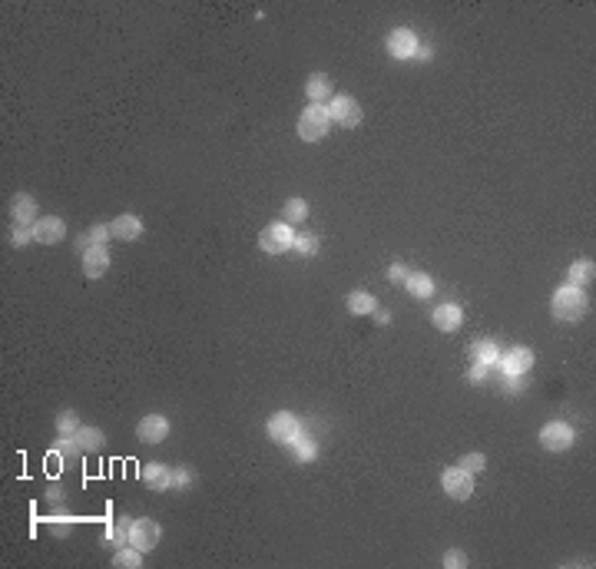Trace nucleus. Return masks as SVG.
<instances>
[{"mask_svg":"<svg viewBox=\"0 0 596 569\" xmlns=\"http://www.w3.org/2000/svg\"><path fill=\"white\" fill-rule=\"evenodd\" d=\"M550 311L557 321H580L586 311V291L573 288V285H560L553 291V302H550Z\"/></svg>","mask_w":596,"mask_h":569,"instance_id":"nucleus-1","label":"nucleus"},{"mask_svg":"<svg viewBox=\"0 0 596 569\" xmlns=\"http://www.w3.org/2000/svg\"><path fill=\"white\" fill-rule=\"evenodd\" d=\"M129 526H133V519L110 523V526H106V543H113V549H119V546H129Z\"/></svg>","mask_w":596,"mask_h":569,"instance_id":"nucleus-24","label":"nucleus"},{"mask_svg":"<svg viewBox=\"0 0 596 569\" xmlns=\"http://www.w3.org/2000/svg\"><path fill=\"white\" fill-rule=\"evenodd\" d=\"M76 443L83 447V454H96L103 443H106V437H103L100 427H80L76 430Z\"/></svg>","mask_w":596,"mask_h":569,"instance_id":"nucleus-21","label":"nucleus"},{"mask_svg":"<svg viewBox=\"0 0 596 569\" xmlns=\"http://www.w3.org/2000/svg\"><path fill=\"white\" fill-rule=\"evenodd\" d=\"M292 249L298 255H315L318 252V239H315V235H308V232H298V235H295V242H292Z\"/></svg>","mask_w":596,"mask_h":569,"instance_id":"nucleus-29","label":"nucleus"},{"mask_svg":"<svg viewBox=\"0 0 596 569\" xmlns=\"http://www.w3.org/2000/svg\"><path fill=\"white\" fill-rule=\"evenodd\" d=\"M53 450H57L60 457H80V454H83V447L76 443V437H57Z\"/></svg>","mask_w":596,"mask_h":569,"instance_id":"nucleus-30","label":"nucleus"},{"mask_svg":"<svg viewBox=\"0 0 596 569\" xmlns=\"http://www.w3.org/2000/svg\"><path fill=\"white\" fill-rule=\"evenodd\" d=\"M87 235H89V245H106V239H113V226L110 222H96Z\"/></svg>","mask_w":596,"mask_h":569,"instance_id":"nucleus-31","label":"nucleus"},{"mask_svg":"<svg viewBox=\"0 0 596 569\" xmlns=\"http://www.w3.org/2000/svg\"><path fill=\"white\" fill-rule=\"evenodd\" d=\"M431 321H434V328L437 331H447V334H451V331H457L460 325H464V311H460L457 304L447 302V304H441V308H434Z\"/></svg>","mask_w":596,"mask_h":569,"instance_id":"nucleus-15","label":"nucleus"},{"mask_svg":"<svg viewBox=\"0 0 596 569\" xmlns=\"http://www.w3.org/2000/svg\"><path fill=\"white\" fill-rule=\"evenodd\" d=\"M348 311L351 315H371V311H378V302L371 298L368 291H351L348 295Z\"/></svg>","mask_w":596,"mask_h":569,"instance_id":"nucleus-23","label":"nucleus"},{"mask_svg":"<svg viewBox=\"0 0 596 569\" xmlns=\"http://www.w3.org/2000/svg\"><path fill=\"white\" fill-rule=\"evenodd\" d=\"M500 371L507 374V378H517V374H527L533 367V351L530 348H510L507 355H500Z\"/></svg>","mask_w":596,"mask_h":569,"instance_id":"nucleus-11","label":"nucleus"},{"mask_svg":"<svg viewBox=\"0 0 596 569\" xmlns=\"http://www.w3.org/2000/svg\"><path fill=\"white\" fill-rule=\"evenodd\" d=\"M83 427V424H80V417H76L73 411H60V414H57V434H60V437H76V430Z\"/></svg>","mask_w":596,"mask_h":569,"instance_id":"nucleus-27","label":"nucleus"},{"mask_svg":"<svg viewBox=\"0 0 596 569\" xmlns=\"http://www.w3.org/2000/svg\"><path fill=\"white\" fill-rule=\"evenodd\" d=\"M285 219H282V222H289V226H298V222H305V219H308V202H305V199H289V202H285Z\"/></svg>","mask_w":596,"mask_h":569,"instance_id":"nucleus-26","label":"nucleus"},{"mask_svg":"<svg viewBox=\"0 0 596 569\" xmlns=\"http://www.w3.org/2000/svg\"><path fill=\"white\" fill-rule=\"evenodd\" d=\"M596 279V265L590 262V258H580V262H573L570 272H567V285H573V288H586L590 281Z\"/></svg>","mask_w":596,"mask_h":569,"instance_id":"nucleus-18","label":"nucleus"},{"mask_svg":"<svg viewBox=\"0 0 596 569\" xmlns=\"http://www.w3.org/2000/svg\"><path fill=\"white\" fill-rule=\"evenodd\" d=\"M331 129V116H328V103H308L298 116V136L305 142H318L325 140V133Z\"/></svg>","mask_w":596,"mask_h":569,"instance_id":"nucleus-2","label":"nucleus"},{"mask_svg":"<svg viewBox=\"0 0 596 569\" xmlns=\"http://www.w3.org/2000/svg\"><path fill=\"white\" fill-rule=\"evenodd\" d=\"M159 543V523L156 519H133L129 526V546H136L140 553H150Z\"/></svg>","mask_w":596,"mask_h":569,"instance_id":"nucleus-8","label":"nucleus"},{"mask_svg":"<svg viewBox=\"0 0 596 569\" xmlns=\"http://www.w3.org/2000/svg\"><path fill=\"white\" fill-rule=\"evenodd\" d=\"M405 288L411 291L414 298H431L437 285H434L431 275H424V272H411V275H407V281H405Z\"/></svg>","mask_w":596,"mask_h":569,"instance_id":"nucleus-20","label":"nucleus"},{"mask_svg":"<svg viewBox=\"0 0 596 569\" xmlns=\"http://www.w3.org/2000/svg\"><path fill=\"white\" fill-rule=\"evenodd\" d=\"M305 96H308L312 103L331 100V80L325 73H312L308 76V83H305Z\"/></svg>","mask_w":596,"mask_h":569,"instance_id":"nucleus-19","label":"nucleus"},{"mask_svg":"<svg viewBox=\"0 0 596 569\" xmlns=\"http://www.w3.org/2000/svg\"><path fill=\"white\" fill-rule=\"evenodd\" d=\"M143 556H146V553H140L136 546H119V549L113 553V566L116 569H140Z\"/></svg>","mask_w":596,"mask_h":569,"instance_id":"nucleus-22","label":"nucleus"},{"mask_svg":"<svg viewBox=\"0 0 596 569\" xmlns=\"http://www.w3.org/2000/svg\"><path fill=\"white\" fill-rule=\"evenodd\" d=\"M47 500H50V503L57 506V503H64V500H66V494H64V490H57V487H50V494H47Z\"/></svg>","mask_w":596,"mask_h":569,"instance_id":"nucleus-41","label":"nucleus"},{"mask_svg":"<svg viewBox=\"0 0 596 569\" xmlns=\"http://www.w3.org/2000/svg\"><path fill=\"white\" fill-rule=\"evenodd\" d=\"M64 235H66V222L60 219V215H43V219L34 222V239H37L40 245H57Z\"/></svg>","mask_w":596,"mask_h":569,"instance_id":"nucleus-10","label":"nucleus"},{"mask_svg":"<svg viewBox=\"0 0 596 569\" xmlns=\"http://www.w3.org/2000/svg\"><path fill=\"white\" fill-rule=\"evenodd\" d=\"M136 434H140L143 443H163L166 437H169V420H166L163 414H146V417L140 420Z\"/></svg>","mask_w":596,"mask_h":569,"instance_id":"nucleus-12","label":"nucleus"},{"mask_svg":"<svg viewBox=\"0 0 596 569\" xmlns=\"http://www.w3.org/2000/svg\"><path fill=\"white\" fill-rule=\"evenodd\" d=\"M295 242V232L289 222H268L262 232H259V249L266 255H282L289 252Z\"/></svg>","mask_w":596,"mask_h":569,"instance_id":"nucleus-3","label":"nucleus"},{"mask_svg":"<svg viewBox=\"0 0 596 569\" xmlns=\"http://www.w3.org/2000/svg\"><path fill=\"white\" fill-rule=\"evenodd\" d=\"M64 460H66V457H60L57 450H53V454L47 457V473H50V477H57V473L64 470Z\"/></svg>","mask_w":596,"mask_h":569,"instance_id":"nucleus-38","label":"nucleus"},{"mask_svg":"<svg viewBox=\"0 0 596 569\" xmlns=\"http://www.w3.org/2000/svg\"><path fill=\"white\" fill-rule=\"evenodd\" d=\"M10 242L20 249V245H27V242H37L34 239V226H13L10 228Z\"/></svg>","mask_w":596,"mask_h":569,"instance_id":"nucleus-32","label":"nucleus"},{"mask_svg":"<svg viewBox=\"0 0 596 569\" xmlns=\"http://www.w3.org/2000/svg\"><path fill=\"white\" fill-rule=\"evenodd\" d=\"M10 215H13V226H34V219H37V199L30 192H17L10 199Z\"/></svg>","mask_w":596,"mask_h":569,"instance_id":"nucleus-14","label":"nucleus"},{"mask_svg":"<svg viewBox=\"0 0 596 569\" xmlns=\"http://www.w3.org/2000/svg\"><path fill=\"white\" fill-rule=\"evenodd\" d=\"M444 566L447 569H464V566H467V553H464V549H447V553H444Z\"/></svg>","mask_w":596,"mask_h":569,"instance_id":"nucleus-34","label":"nucleus"},{"mask_svg":"<svg viewBox=\"0 0 596 569\" xmlns=\"http://www.w3.org/2000/svg\"><path fill=\"white\" fill-rule=\"evenodd\" d=\"M189 483H192V467H173V490L189 487Z\"/></svg>","mask_w":596,"mask_h":569,"instance_id":"nucleus-35","label":"nucleus"},{"mask_svg":"<svg viewBox=\"0 0 596 569\" xmlns=\"http://www.w3.org/2000/svg\"><path fill=\"white\" fill-rule=\"evenodd\" d=\"M328 116L331 123H338L344 129H355L361 123V106L351 96H331L328 100Z\"/></svg>","mask_w":596,"mask_h":569,"instance_id":"nucleus-6","label":"nucleus"},{"mask_svg":"<svg viewBox=\"0 0 596 569\" xmlns=\"http://www.w3.org/2000/svg\"><path fill=\"white\" fill-rule=\"evenodd\" d=\"M375 318H378V325H388V321H391V315H388V311H381V308L375 311Z\"/></svg>","mask_w":596,"mask_h":569,"instance_id":"nucleus-43","label":"nucleus"},{"mask_svg":"<svg viewBox=\"0 0 596 569\" xmlns=\"http://www.w3.org/2000/svg\"><path fill=\"white\" fill-rule=\"evenodd\" d=\"M266 430H268V437H272V441H279V443L289 447V443L302 434V420L295 417L292 411H279V414H272V417H268Z\"/></svg>","mask_w":596,"mask_h":569,"instance_id":"nucleus-4","label":"nucleus"},{"mask_svg":"<svg viewBox=\"0 0 596 569\" xmlns=\"http://www.w3.org/2000/svg\"><path fill=\"white\" fill-rule=\"evenodd\" d=\"M407 275H411V272H407V268L401 265V262H398V265H391V268H388V279H391L394 285H405V281H407Z\"/></svg>","mask_w":596,"mask_h":569,"instance_id":"nucleus-37","label":"nucleus"},{"mask_svg":"<svg viewBox=\"0 0 596 569\" xmlns=\"http://www.w3.org/2000/svg\"><path fill=\"white\" fill-rule=\"evenodd\" d=\"M507 391L510 394H521L523 391V374H517V378H507Z\"/></svg>","mask_w":596,"mask_h":569,"instance_id":"nucleus-40","label":"nucleus"},{"mask_svg":"<svg viewBox=\"0 0 596 569\" xmlns=\"http://www.w3.org/2000/svg\"><path fill=\"white\" fill-rule=\"evenodd\" d=\"M70 530H73V519H70V517H64V519L53 517L50 519V533H53V536H66Z\"/></svg>","mask_w":596,"mask_h":569,"instance_id":"nucleus-36","label":"nucleus"},{"mask_svg":"<svg viewBox=\"0 0 596 569\" xmlns=\"http://www.w3.org/2000/svg\"><path fill=\"white\" fill-rule=\"evenodd\" d=\"M414 57H418V60H431L434 50H428V47H418V53H414Z\"/></svg>","mask_w":596,"mask_h":569,"instance_id":"nucleus-42","label":"nucleus"},{"mask_svg":"<svg viewBox=\"0 0 596 569\" xmlns=\"http://www.w3.org/2000/svg\"><path fill=\"white\" fill-rule=\"evenodd\" d=\"M113 239H119V242H136L143 235V219L140 215H116L113 222Z\"/></svg>","mask_w":596,"mask_h":569,"instance_id":"nucleus-16","label":"nucleus"},{"mask_svg":"<svg viewBox=\"0 0 596 569\" xmlns=\"http://www.w3.org/2000/svg\"><path fill=\"white\" fill-rule=\"evenodd\" d=\"M487 371H490V367H487V364H477V361H474V367H470V371H467V378L474 380V384H477V380H484V378H487Z\"/></svg>","mask_w":596,"mask_h":569,"instance_id":"nucleus-39","label":"nucleus"},{"mask_svg":"<svg viewBox=\"0 0 596 569\" xmlns=\"http://www.w3.org/2000/svg\"><path fill=\"white\" fill-rule=\"evenodd\" d=\"M457 467L467 470V473H477V470L487 467V457H484V454H467L464 460H460V464H457Z\"/></svg>","mask_w":596,"mask_h":569,"instance_id":"nucleus-33","label":"nucleus"},{"mask_svg":"<svg viewBox=\"0 0 596 569\" xmlns=\"http://www.w3.org/2000/svg\"><path fill=\"white\" fill-rule=\"evenodd\" d=\"M143 483L150 490H173V467H166V464H146L143 467Z\"/></svg>","mask_w":596,"mask_h":569,"instance_id":"nucleus-17","label":"nucleus"},{"mask_svg":"<svg viewBox=\"0 0 596 569\" xmlns=\"http://www.w3.org/2000/svg\"><path fill=\"white\" fill-rule=\"evenodd\" d=\"M474 361H477V364L494 367L497 361H500V348H497L494 341H481V344H474Z\"/></svg>","mask_w":596,"mask_h":569,"instance_id":"nucleus-25","label":"nucleus"},{"mask_svg":"<svg viewBox=\"0 0 596 569\" xmlns=\"http://www.w3.org/2000/svg\"><path fill=\"white\" fill-rule=\"evenodd\" d=\"M441 487H444V494L451 500H467L474 494V473H467V470H460V467H447L441 473Z\"/></svg>","mask_w":596,"mask_h":569,"instance_id":"nucleus-5","label":"nucleus"},{"mask_svg":"<svg viewBox=\"0 0 596 569\" xmlns=\"http://www.w3.org/2000/svg\"><path fill=\"white\" fill-rule=\"evenodd\" d=\"M540 443H544L546 450H553V454L570 450L573 447V427L570 424H563V420H550V424H544V430H540Z\"/></svg>","mask_w":596,"mask_h":569,"instance_id":"nucleus-7","label":"nucleus"},{"mask_svg":"<svg viewBox=\"0 0 596 569\" xmlns=\"http://www.w3.org/2000/svg\"><path fill=\"white\" fill-rule=\"evenodd\" d=\"M289 447H292V450H295V457H298L302 464H308V460H315V454H318L315 441H308L305 434H298V437H295V441L289 443Z\"/></svg>","mask_w":596,"mask_h":569,"instance_id":"nucleus-28","label":"nucleus"},{"mask_svg":"<svg viewBox=\"0 0 596 569\" xmlns=\"http://www.w3.org/2000/svg\"><path fill=\"white\" fill-rule=\"evenodd\" d=\"M418 37H414V30H407V27H398L388 34V53H391L394 60H414V53H418Z\"/></svg>","mask_w":596,"mask_h":569,"instance_id":"nucleus-9","label":"nucleus"},{"mask_svg":"<svg viewBox=\"0 0 596 569\" xmlns=\"http://www.w3.org/2000/svg\"><path fill=\"white\" fill-rule=\"evenodd\" d=\"M106 268H110V252H106V245H89L87 252H83V275L96 281V279L106 275Z\"/></svg>","mask_w":596,"mask_h":569,"instance_id":"nucleus-13","label":"nucleus"}]
</instances>
